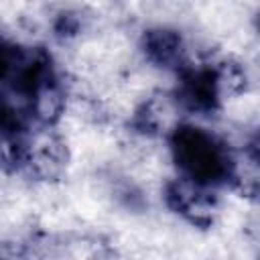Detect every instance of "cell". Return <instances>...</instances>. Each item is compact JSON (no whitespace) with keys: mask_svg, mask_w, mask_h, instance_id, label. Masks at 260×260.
<instances>
[{"mask_svg":"<svg viewBox=\"0 0 260 260\" xmlns=\"http://www.w3.org/2000/svg\"><path fill=\"white\" fill-rule=\"evenodd\" d=\"M173 150L179 167L199 183H219L230 175L225 150L199 128H179L173 136Z\"/></svg>","mask_w":260,"mask_h":260,"instance_id":"6da1fadb","label":"cell"},{"mask_svg":"<svg viewBox=\"0 0 260 260\" xmlns=\"http://www.w3.org/2000/svg\"><path fill=\"white\" fill-rule=\"evenodd\" d=\"M217 98V83L211 71H195L183 83V100L195 110L213 108Z\"/></svg>","mask_w":260,"mask_h":260,"instance_id":"7a4b0ae2","label":"cell"},{"mask_svg":"<svg viewBox=\"0 0 260 260\" xmlns=\"http://www.w3.org/2000/svg\"><path fill=\"white\" fill-rule=\"evenodd\" d=\"M148 55L158 63H171L181 53V39L169 30H156L146 39Z\"/></svg>","mask_w":260,"mask_h":260,"instance_id":"3957f363","label":"cell"}]
</instances>
